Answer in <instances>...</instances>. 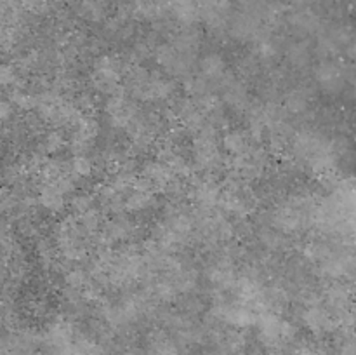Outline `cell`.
<instances>
[{
    "label": "cell",
    "instance_id": "1",
    "mask_svg": "<svg viewBox=\"0 0 356 355\" xmlns=\"http://www.w3.org/2000/svg\"><path fill=\"white\" fill-rule=\"evenodd\" d=\"M316 205L309 197H296L280 205L271 216V223L280 233H296L313 225Z\"/></svg>",
    "mask_w": 356,
    "mask_h": 355
},
{
    "label": "cell",
    "instance_id": "2",
    "mask_svg": "<svg viewBox=\"0 0 356 355\" xmlns=\"http://www.w3.org/2000/svg\"><path fill=\"white\" fill-rule=\"evenodd\" d=\"M124 63L115 56H101L94 63L92 72V86L97 93L113 96V94L124 93V87L120 86V80L124 77Z\"/></svg>",
    "mask_w": 356,
    "mask_h": 355
},
{
    "label": "cell",
    "instance_id": "3",
    "mask_svg": "<svg viewBox=\"0 0 356 355\" xmlns=\"http://www.w3.org/2000/svg\"><path fill=\"white\" fill-rule=\"evenodd\" d=\"M315 80L329 94L344 90L348 84H353V66L343 65L337 59H322L315 68Z\"/></svg>",
    "mask_w": 356,
    "mask_h": 355
},
{
    "label": "cell",
    "instance_id": "4",
    "mask_svg": "<svg viewBox=\"0 0 356 355\" xmlns=\"http://www.w3.org/2000/svg\"><path fill=\"white\" fill-rule=\"evenodd\" d=\"M198 19L204 21L211 33L219 35L228 31L232 17V2L229 0H197Z\"/></svg>",
    "mask_w": 356,
    "mask_h": 355
},
{
    "label": "cell",
    "instance_id": "5",
    "mask_svg": "<svg viewBox=\"0 0 356 355\" xmlns=\"http://www.w3.org/2000/svg\"><path fill=\"white\" fill-rule=\"evenodd\" d=\"M153 54H155L156 65H159L160 68H162L163 72L170 77L190 75L191 66L195 65V61H191V59L181 56L179 52L172 47V44H170V42L156 45L155 51H153Z\"/></svg>",
    "mask_w": 356,
    "mask_h": 355
},
{
    "label": "cell",
    "instance_id": "6",
    "mask_svg": "<svg viewBox=\"0 0 356 355\" xmlns=\"http://www.w3.org/2000/svg\"><path fill=\"white\" fill-rule=\"evenodd\" d=\"M104 111H106L108 117H110L111 127L125 129V131H127L131 122L136 118V115L139 113L134 101L129 100L125 90L124 93L113 94V96H108Z\"/></svg>",
    "mask_w": 356,
    "mask_h": 355
},
{
    "label": "cell",
    "instance_id": "7",
    "mask_svg": "<svg viewBox=\"0 0 356 355\" xmlns=\"http://www.w3.org/2000/svg\"><path fill=\"white\" fill-rule=\"evenodd\" d=\"M287 26L291 28L292 33L305 38L318 33L323 26V21L318 13L308 9V7H302V9H296L294 13L289 14Z\"/></svg>",
    "mask_w": 356,
    "mask_h": 355
},
{
    "label": "cell",
    "instance_id": "8",
    "mask_svg": "<svg viewBox=\"0 0 356 355\" xmlns=\"http://www.w3.org/2000/svg\"><path fill=\"white\" fill-rule=\"evenodd\" d=\"M261 26H263L261 17H257L256 14L240 10V13L232 14V17H229L228 33L238 42H252V38L256 37Z\"/></svg>",
    "mask_w": 356,
    "mask_h": 355
},
{
    "label": "cell",
    "instance_id": "9",
    "mask_svg": "<svg viewBox=\"0 0 356 355\" xmlns=\"http://www.w3.org/2000/svg\"><path fill=\"white\" fill-rule=\"evenodd\" d=\"M200 42L202 35L200 31H198V28H195V24H188V26H181L179 30L174 33L170 44H172V47L176 49L181 56L195 61V59H197L198 49H200Z\"/></svg>",
    "mask_w": 356,
    "mask_h": 355
},
{
    "label": "cell",
    "instance_id": "10",
    "mask_svg": "<svg viewBox=\"0 0 356 355\" xmlns=\"http://www.w3.org/2000/svg\"><path fill=\"white\" fill-rule=\"evenodd\" d=\"M219 86L222 89V100L228 106L235 108V110H249V93L242 80L233 79L229 73H226Z\"/></svg>",
    "mask_w": 356,
    "mask_h": 355
},
{
    "label": "cell",
    "instance_id": "11",
    "mask_svg": "<svg viewBox=\"0 0 356 355\" xmlns=\"http://www.w3.org/2000/svg\"><path fill=\"white\" fill-rule=\"evenodd\" d=\"M219 319L225 322L232 324L235 327H247L256 324V312L249 308L247 305H233V303H225V305L218 306Z\"/></svg>",
    "mask_w": 356,
    "mask_h": 355
},
{
    "label": "cell",
    "instance_id": "12",
    "mask_svg": "<svg viewBox=\"0 0 356 355\" xmlns=\"http://www.w3.org/2000/svg\"><path fill=\"white\" fill-rule=\"evenodd\" d=\"M302 320L313 333H329L336 326V317L318 303H312L302 313Z\"/></svg>",
    "mask_w": 356,
    "mask_h": 355
},
{
    "label": "cell",
    "instance_id": "13",
    "mask_svg": "<svg viewBox=\"0 0 356 355\" xmlns=\"http://www.w3.org/2000/svg\"><path fill=\"white\" fill-rule=\"evenodd\" d=\"M132 232H134V225H132L127 218H120V216H118L117 219H111V221H108L106 225L101 228L99 240L104 247H108L111 246V244L122 242L124 239L131 237Z\"/></svg>",
    "mask_w": 356,
    "mask_h": 355
},
{
    "label": "cell",
    "instance_id": "14",
    "mask_svg": "<svg viewBox=\"0 0 356 355\" xmlns=\"http://www.w3.org/2000/svg\"><path fill=\"white\" fill-rule=\"evenodd\" d=\"M222 190L209 180L197 181L193 187V198L202 211H212L221 202Z\"/></svg>",
    "mask_w": 356,
    "mask_h": 355
},
{
    "label": "cell",
    "instance_id": "15",
    "mask_svg": "<svg viewBox=\"0 0 356 355\" xmlns=\"http://www.w3.org/2000/svg\"><path fill=\"white\" fill-rule=\"evenodd\" d=\"M226 61L219 52H209L200 59V75L211 84H219L226 77Z\"/></svg>",
    "mask_w": 356,
    "mask_h": 355
},
{
    "label": "cell",
    "instance_id": "16",
    "mask_svg": "<svg viewBox=\"0 0 356 355\" xmlns=\"http://www.w3.org/2000/svg\"><path fill=\"white\" fill-rule=\"evenodd\" d=\"M169 13L183 26L195 24L198 21L197 0H169Z\"/></svg>",
    "mask_w": 356,
    "mask_h": 355
},
{
    "label": "cell",
    "instance_id": "17",
    "mask_svg": "<svg viewBox=\"0 0 356 355\" xmlns=\"http://www.w3.org/2000/svg\"><path fill=\"white\" fill-rule=\"evenodd\" d=\"M309 103H312V90L306 87H296L285 94L284 110L292 115H301L308 110Z\"/></svg>",
    "mask_w": 356,
    "mask_h": 355
},
{
    "label": "cell",
    "instance_id": "18",
    "mask_svg": "<svg viewBox=\"0 0 356 355\" xmlns=\"http://www.w3.org/2000/svg\"><path fill=\"white\" fill-rule=\"evenodd\" d=\"M222 148L232 155H243L252 148V141H250L249 134L240 129H232L222 136Z\"/></svg>",
    "mask_w": 356,
    "mask_h": 355
},
{
    "label": "cell",
    "instance_id": "19",
    "mask_svg": "<svg viewBox=\"0 0 356 355\" xmlns=\"http://www.w3.org/2000/svg\"><path fill=\"white\" fill-rule=\"evenodd\" d=\"M172 176L174 174L170 173L169 167H167L163 162H160V160L148 162L145 167H143V178H145L146 181H149V183L153 184V188H160V190H163V187L169 183Z\"/></svg>",
    "mask_w": 356,
    "mask_h": 355
},
{
    "label": "cell",
    "instance_id": "20",
    "mask_svg": "<svg viewBox=\"0 0 356 355\" xmlns=\"http://www.w3.org/2000/svg\"><path fill=\"white\" fill-rule=\"evenodd\" d=\"M285 58H287L289 65L292 68L302 70L312 63V49H309L308 42L306 40H298L292 42L291 45L285 51Z\"/></svg>",
    "mask_w": 356,
    "mask_h": 355
},
{
    "label": "cell",
    "instance_id": "21",
    "mask_svg": "<svg viewBox=\"0 0 356 355\" xmlns=\"http://www.w3.org/2000/svg\"><path fill=\"white\" fill-rule=\"evenodd\" d=\"M38 202L51 212H61L66 205V197L52 183H45L38 194Z\"/></svg>",
    "mask_w": 356,
    "mask_h": 355
},
{
    "label": "cell",
    "instance_id": "22",
    "mask_svg": "<svg viewBox=\"0 0 356 355\" xmlns=\"http://www.w3.org/2000/svg\"><path fill=\"white\" fill-rule=\"evenodd\" d=\"M209 278L214 285H219L222 289L235 287L236 285V275L233 270L232 263H226V261H219L214 267L209 270Z\"/></svg>",
    "mask_w": 356,
    "mask_h": 355
},
{
    "label": "cell",
    "instance_id": "23",
    "mask_svg": "<svg viewBox=\"0 0 356 355\" xmlns=\"http://www.w3.org/2000/svg\"><path fill=\"white\" fill-rule=\"evenodd\" d=\"M79 14L90 23H97L106 17L108 0H79Z\"/></svg>",
    "mask_w": 356,
    "mask_h": 355
},
{
    "label": "cell",
    "instance_id": "24",
    "mask_svg": "<svg viewBox=\"0 0 356 355\" xmlns=\"http://www.w3.org/2000/svg\"><path fill=\"white\" fill-rule=\"evenodd\" d=\"M327 301H329V305L332 306L336 312L348 310V306H350V301H351L350 289L343 284L332 285V287H329V291H327Z\"/></svg>",
    "mask_w": 356,
    "mask_h": 355
},
{
    "label": "cell",
    "instance_id": "25",
    "mask_svg": "<svg viewBox=\"0 0 356 355\" xmlns=\"http://www.w3.org/2000/svg\"><path fill=\"white\" fill-rule=\"evenodd\" d=\"M212 84L209 80H205L204 77L198 73V75H186L184 77V90L186 94H190L191 97L204 96V94L212 93Z\"/></svg>",
    "mask_w": 356,
    "mask_h": 355
},
{
    "label": "cell",
    "instance_id": "26",
    "mask_svg": "<svg viewBox=\"0 0 356 355\" xmlns=\"http://www.w3.org/2000/svg\"><path fill=\"white\" fill-rule=\"evenodd\" d=\"M38 173H40L42 180H44L45 183H54L58 178H61L63 174H66V169H65V166H63L61 160L49 159V160H44V162L40 164V169H38Z\"/></svg>",
    "mask_w": 356,
    "mask_h": 355
},
{
    "label": "cell",
    "instance_id": "27",
    "mask_svg": "<svg viewBox=\"0 0 356 355\" xmlns=\"http://www.w3.org/2000/svg\"><path fill=\"white\" fill-rule=\"evenodd\" d=\"M94 162L87 155H73L70 162V174L73 178H89L92 176Z\"/></svg>",
    "mask_w": 356,
    "mask_h": 355
},
{
    "label": "cell",
    "instance_id": "28",
    "mask_svg": "<svg viewBox=\"0 0 356 355\" xmlns=\"http://www.w3.org/2000/svg\"><path fill=\"white\" fill-rule=\"evenodd\" d=\"M37 101H38L37 94L24 93L23 89H14L13 94H10L9 103L19 108V110L30 111L33 110V108H37Z\"/></svg>",
    "mask_w": 356,
    "mask_h": 355
},
{
    "label": "cell",
    "instance_id": "29",
    "mask_svg": "<svg viewBox=\"0 0 356 355\" xmlns=\"http://www.w3.org/2000/svg\"><path fill=\"white\" fill-rule=\"evenodd\" d=\"M330 253H332V249L325 242H312L305 249L306 260L312 261V263H322L327 256H330Z\"/></svg>",
    "mask_w": 356,
    "mask_h": 355
},
{
    "label": "cell",
    "instance_id": "30",
    "mask_svg": "<svg viewBox=\"0 0 356 355\" xmlns=\"http://www.w3.org/2000/svg\"><path fill=\"white\" fill-rule=\"evenodd\" d=\"M79 225L86 233H96L101 226V214L96 209H90V211L80 214Z\"/></svg>",
    "mask_w": 356,
    "mask_h": 355
},
{
    "label": "cell",
    "instance_id": "31",
    "mask_svg": "<svg viewBox=\"0 0 356 355\" xmlns=\"http://www.w3.org/2000/svg\"><path fill=\"white\" fill-rule=\"evenodd\" d=\"M65 145H66V139L59 129H54V131L47 132V136H45L44 139V146L49 153H58L59 150L65 148Z\"/></svg>",
    "mask_w": 356,
    "mask_h": 355
},
{
    "label": "cell",
    "instance_id": "32",
    "mask_svg": "<svg viewBox=\"0 0 356 355\" xmlns=\"http://www.w3.org/2000/svg\"><path fill=\"white\" fill-rule=\"evenodd\" d=\"M65 282H66V285H68V289H72V291H80V289H82L83 285L89 282V278H87L86 271L83 270L73 268V270H70L68 274H66Z\"/></svg>",
    "mask_w": 356,
    "mask_h": 355
},
{
    "label": "cell",
    "instance_id": "33",
    "mask_svg": "<svg viewBox=\"0 0 356 355\" xmlns=\"http://www.w3.org/2000/svg\"><path fill=\"white\" fill-rule=\"evenodd\" d=\"M238 72L242 73V77H254L259 73V61L256 59V56H247L242 61L238 63Z\"/></svg>",
    "mask_w": 356,
    "mask_h": 355
},
{
    "label": "cell",
    "instance_id": "34",
    "mask_svg": "<svg viewBox=\"0 0 356 355\" xmlns=\"http://www.w3.org/2000/svg\"><path fill=\"white\" fill-rule=\"evenodd\" d=\"M94 200L90 195L87 194H80L76 195V197H73L72 200V205H73V211L79 212V214H83V212L90 211V209H94Z\"/></svg>",
    "mask_w": 356,
    "mask_h": 355
},
{
    "label": "cell",
    "instance_id": "35",
    "mask_svg": "<svg viewBox=\"0 0 356 355\" xmlns=\"http://www.w3.org/2000/svg\"><path fill=\"white\" fill-rule=\"evenodd\" d=\"M10 115H13V104L9 101L0 100V125L6 124L10 118Z\"/></svg>",
    "mask_w": 356,
    "mask_h": 355
},
{
    "label": "cell",
    "instance_id": "36",
    "mask_svg": "<svg viewBox=\"0 0 356 355\" xmlns=\"http://www.w3.org/2000/svg\"><path fill=\"white\" fill-rule=\"evenodd\" d=\"M287 2L291 3V6H294L296 9H302V7H306L308 3H312L313 0H287Z\"/></svg>",
    "mask_w": 356,
    "mask_h": 355
},
{
    "label": "cell",
    "instance_id": "37",
    "mask_svg": "<svg viewBox=\"0 0 356 355\" xmlns=\"http://www.w3.org/2000/svg\"><path fill=\"white\" fill-rule=\"evenodd\" d=\"M83 355H106V354H104L103 348L96 347V345H90V348Z\"/></svg>",
    "mask_w": 356,
    "mask_h": 355
},
{
    "label": "cell",
    "instance_id": "38",
    "mask_svg": "<svg viewBox=\"0 0 356 355\" xmlns=\"http://www.w3.org/2000/svg\"><path fill=\"white\" fill-rule=\"evenodd\" d=\"M2 150H3V141L2 138H0V155H2Z\"/></svg>",
    "mask_w": 356,
    "mask_h": 355
}]
</instances>
